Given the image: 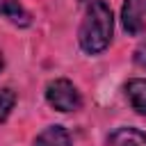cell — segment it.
Returning a JSON list of instances; mask_svg holds the SVG:
<instances>
[{"label": "cell", "instance_id": "cell-7", "mask_svg": "<svg viewBox=\"0 0 146 146\" xmlns=\"http://www.w3.org/2000/svg\"><path fill=\"white\" fill-rule=\"evenodd\" d=\"M32 146H73L71 141V135L64 125L55 123V125H48L43 128L34 139H32Z\"/></svg>", "mask_w": 146, "mask_h": 146}, {"label": "cell", "instance_id": "cell-11", "mask_svg": "<svg viewBox=\"0 0 146 146\" xmlns=\"http://www.w3.org/2000/svg\"><path fill=\"white\" fill-rule=\"evenodd\" d=\"M80 2H82V0H80Z\"/></svg>", "mask_w": 146, "mask_h": 146}, {"label": "cell", "instance_id": "cell-8", "mask_svg": "<svg viewBox=\"0 0 146 146\" xmlns=\"http://www.w3.org/2000/svg\"><path fill=\"white\" fill-rule=\"evenodd\" d=\"M16 100H18V96L11 87H0V123H5L9 119V114L16 107Z\"/></svg>", "mask_w": 146, "mask_h": 146}, {"label": "cell", "instance_id": "cell-6", "mask_svg": "<svg viewBox=\"0 0 146 146\" xmlns=\"http://www.w3.org/2000/svg\"><path fill=\"white\" fill-rule=\"evenodd\" d=\"M123 94H125V100L130 103V107L139 116H146V80L144 78H130L123 84Z\"/></svg>", "mask_w": 146, "mask_h": 146}, {"label": "cell", "instance_id": "cell-1", "mask_svg": "<svg viewBox=\"0 0 146 146\" xmlns=\"http://www.w3.org/2000/svg\"><path fill=\"white\" fill-rule=\"evenodd\" d=\"M114 36V14L107 0H89L78 27V46L84 55H100Z\"/></svg>", "mask_w": 146, "mask_h": 146}, {"label": "cell", "instance_id": "cell-3", "mask_svg": "<svg viewBox=\"0 0 146 146\" xmlns=\"http://www.w3.org/2000/svg\"><path fill=\"white\" fill-rule=\"evenodd\" d=\"M121 27L130 36H137L146 30V0H123Z\"/></svg>", "mask_w": 146, "mask_h": 146}, {"label": "cell", "instance_id": "cell-9", "mask_svg": "<svg viewBox=\"0 0 146 146\" xmlns=\"http://www.w3.org/2000/svg\"><path fill=\"white\" fill-rule=\"evenodd\" d=\"M132 59H135V64H137L139 68L146 71V36L137 43V48H135V52H132Z\"/></svg>", "mask_w": 146, "mask_h": 146}, {"label": "cell", "instance_id": "cell-2", "mask_svg": "<svg viewBox=\"0 0 146 146\" xmlns=\"http://www.w3.org/2000/svg\"><path fill=\"white\" fill-rule=\"evenodd\" d=\"M43 96H46V103H48L55 112L68 114V112L82 110V94L78 91V87H75L68 78H52V80L46 84Z\"/></svg>", "mask_w": 146, "mask_h": 146}, {"label": "cell", "instance_id": "cell-10", "mask_svg": "<svg viewBox=\"0 0 146 146\" xmlns=\"http://www.w3.org/2000/svg\"><path fill=\"white\" fill-rule=\"evenodd\" d=\"M5 71V55H2V50H0V73Z\"/></svg>", "mask_w": 146, "mask_h": 146}, {"label": "cell", "instance_id": "cell-5", "mask_svg": "<svg viewBox=\"0 0 146 146\" xmlns=\"http://www.w3.org/2000/svg\"><path fill=\"white\" fill-rule=\"evenodd\" d=\"M0 16L9 21L14 27H30L32 14L23 7L21 0H0Z\"/></svg>", "mask_w": 146, "mask_h": 146}, {"label": "cell", "instance_id": "cell-4", "mask_svg": "<svg viewBox=\"0 0 146 146\" xmlns=\"http://www.w3.org/2000/svg\"><path fill=\"white\" fill-rule=\"evenodd\" d=\"M105 144L107 146H146V132L135 125H119L107 135Z\"/></svg>", "mask_w": 146, "mask_h": 146}]
</instances>
